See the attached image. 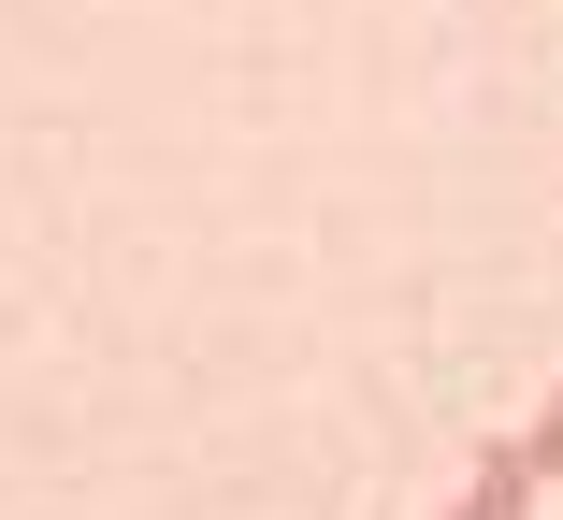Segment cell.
<instances>
[{"instance_id": "1", "label": "cell", "mask_w": 563, "mask_h": 520, "mask_svg": "<svg viewBox=\"0 0 563 520\" xmlns=\"http://www.w3.org/2000/svg\"><path fill=\"white\" fill-rule=\"evenodd\" d=\"M506 449H520L534 477H563V390H549V420H534V434H506Z\"/></svg>"}]
</instances>
